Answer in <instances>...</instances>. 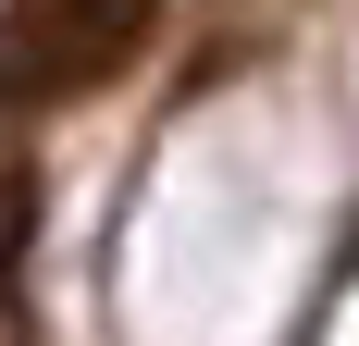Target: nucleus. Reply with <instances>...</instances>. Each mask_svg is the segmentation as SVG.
<instances>
[{
    "label": "nucleus",
    "instance_id": "obj_1",
    "mask_svg": "<svg viewBox=\"0 0 359 346\" xmlns=\"http://www.w3.org/2000/svg\"><path fill=\"white\" fill-rule=\"evenodd\" d=\"M149 37H161V0H13L0 13V111L100 99Z\"/></svg>",
    "mask_w": 359,
    "mask_h": 346
}]
</instances>
